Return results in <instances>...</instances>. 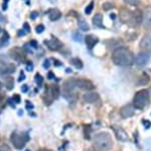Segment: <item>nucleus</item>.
<instances>
[{
	"label": "nucleus",
	"mask_w": 151,
	"mask_h": 151,
	"mask_svg": "<svg viewBox=\"0 0 151 151\" xmlns=\"http://www.w3.org/2000/svg\"><path fill=\"white\" fill-rule=\"evenodd\" d=\"M112 60L117 66L129 67L134 63V55L128 48L121 47L116 49L112 55Z\"/></svg>",
	"instance_id": "1"
},
{
	"label": "nucleus",
	"mask_w": 151,
	"mask_h": 151,
	"mask_svg": "<svg viewBox=\"0 0 151 151\" xmlns=\"http://www.w3.org/2000/svg\"><path fill=\"white\" fill-rule=\"evenodd\" d=\"M113 147V140L109 133L102 132L95 136L94 150L95 151H110Z\"/></svg>",
	"instance_id": "2"
},
{
	"label": "nucleus",
	"mask_w": 151,
	"mask_h": 151,
	"mask_svg": "<svg viewBox=\"0 0 151 151\" xmlns=\"http://www.w3.org/2000/svg\"><path fill=\"white\" fill-rule=\"evenodd\" d=\"M121 20L125 23H128L129 26H138L142 23L143 14L140 10L129 11L127 9H124L121 11Z\"/></svg>",
	"instance_id": "3"
},
{
	"label": "nucleus",
	"mask_w": 151,
	"mask_h": 151,
	"mask_svg": "<svg viewBox=\"0 0 151 151\" xmlns=\"http://www.w3.org/2000/svg\"><path fill=\"white\" fill-rule=\"evenodd\" d=\"M149 91L147 89H142L135 94L132 106L135 109H144L149 104Z\"/></svg>",
	"instance_id": "4"
},
{
	"label": "nucleus",
	"mask_w": 151,
	"mask_h": 151,
	"mask_svg": "<svg viewBox=\"0 0 151 151\" xmlns=\"http://www.w3.org/2000/svg\"><path fill=\"white\" fill-rule=\"evenodd\" d=\"M10 140H11L12 145H13L14 147H15L16 149H18V150L22 149V148L24 147V145H25V142H26L22 135H19V134L15 133V132L12 133Z\"/></svg>",
	"instance_id": "5"
},
{
	"label": "nucleus",
	"mask_w": 151,
	"mask_h": 151,
	"mask_svg": "<svg viewBox=\"0 0 151 151\" xmlns=\"http://www.w3.org/2000/svg\"><path fill=\"white\" fill-rule=\"evenodd\" d=\"M76 86L79 87L82 90H93V89H95V85L93 84V82L88 79L76 80Z\"/></svg>",
	"instance_id": "6"
},
{
	"label": "nucleus",
	"mask_w": 151,
	"mask_h": 151,
	"mask_svg": "<svg viewBox=\"0 0 151 151\" xmlns=\"http://www.w3.org/2000/svg\"><path fill=\"white\" fill-rule=\"evenodd\" d=\"M150 60V54L147 52H142V53H139L136 57V59L134 60L136 63V65L139 67H143L149 62Z\"/></svg>",
	"instance_id": "7"
},
{
	"label": "nucleus",
	"mask_w": 151,
	"mask_h": 151,
	"mask_svg": "<svg viewBox=\"0 0 151 151\" xmlns=\"http://www.w3.org/2000/svg\"><path fill=\"white\" fill-rule=\"evenodd\" d=\"M9 55L13 58L14 60L19 61V62H24L25 61V55H24L23 51L20 48H13L9 52Z\"/></svg>",
	"instance_id": "8"
},
{
	"label": "nucleus",
	"mask_w": 151,
	"mask_h": 151,
	"mask_svg": "<svg viewBox=\"0 0 151 151\" xmlns=\"http://www.w3.org/2000/svg\"><path fill=\"white\" fill-rule=\"evenodd\" d=\"M134 112H135V108L131 104H127L120 109V115L123 119H127L134 115Z\"/></svg>",
	"instance_id": "9"
},
{
	"label": "nucleus",
	"mask_w": 151,
	"mask_h": 151,
	"mask_svg": "<svg viewBox=\"0 0 151 151\" xmlns=\"http://www.w3.org/2000/svg\"><path fill=\"white\" fill-rule=\"evenodd\" d=\"M114 132H115L116 138L119 141H122V142H127L129 140L128 137V134L123 130L122 128H119V127H114Z\"/></svg>",
	"instance_id": "10"
},
{
	"label": "nucleus",
	"mask_w": 151,
	"mask_h": 151,
	"mask_svg": "<svg viewBox=\"0 0 151 151\" xmlns=\"http://www.w3.org/2000/svg\"><path fill=\"white\" fill-rule=\"evenodd\" d=\"M140 48L147 52H151V34L143 36L140 42Z\"/></svg>",
	"instance_id": "11"
},
{
	"label": "nucleus",
	"mask_w": 151,
	"mask_h": 151,
	"mask_svg": "<svg viewBox=\"0 0 151 151\" xmlns=\"http://www.w3.org/2000/svg\"><path fill=\"white\" fill-rule=\"evenodd\" d=\"M83 98H84V101H86V103H88V104H93V103H95V101H98L99 94L97 93V92L91 90L90 92H88V93L84 94Z\"/></svg>",
	"instance_id": "12"
},
{
	"label": "nucleus",
	"mask_w": 151,
	"mask_h": 151,
	"mask_svg": "<svg viewBox=\"0 0 151 151\" xmlns=\"http://www.w3.org/2000/svg\"><path fill=\"white\" fill-rule=\"evenodd\" d=\"M85 42H86L87 47L91 50V49H93L95 46L99 43V39L93 35H88L86 38H85Z\"/></svg>",
	"instance_id": "13"
},
{
	"label": "nucleus",
	"mask_w": 151,
	"mask_h": 151,
	"mask_svg": "<svg viewBox=\"0 0 151 151\" xmlns=\"http://www.w3.org/2000/svg\"><path fill=\"white\" fill-rule=\"evenodd\" d=\"M15 66L13 64H7V65H2L0 67V74L1 75H6V74H11V73L15 72Z\"/></svg>",
	"instance_id": "14"
},
{
	"label": "nucleus",
	"mask_w": 151,
	"mask_h": 151,
	"mask_svg": "<svg viewBox=\"0 0 151 151\" xmlns=\"http://www.w3.org/2000/svg\"><path fill=\"white\" fill-rule=\"evenodd\" d=\"M45 45L52 51L58 50V49L63 46L62 43H60L58 40H55V39H52V40H50V41H45Z\"/></svg>",
	"instance_id": "15"
},
{
	"label": "nucleus",
	"mask_w": 151,
	"mask_h": 151,
	"mask_svg": "<svg viewBox=\"0 0 151 151\" xmlns=\"http://www.w3.org/2000/svg\"><path fill=\"white\" fill-rule=\"evenodd\" d=\"M60 16H62V12L57 8H52L48 11V18H50L52 21L58 20V19L60 18Z\"/></svg>",
	"instance_id": "16"
},
{
	"label": "nucleus",
	"mask_w": 151,
	"mask_h": 151,
	"mask_svg": "<svg viewBox=\"0 0 151 151\" xmlns=\"http://www.w3.org/2000/svg\"><path fill=\"white\" fill-rule=\"evenodd\" d=\"M143 18H144L145 28L151 30V8H147V10H146Z\"/></svg>",
	"instance_id": "17"
},
{
	"label": "nucleus",
	"mask_w": 151,
	"mask_h": 151,
	"mask_svg": "<svg viewBox=\"0 0 151 151\" xmlns=\"http://www.w3.org/2000/svg\"><path fill=\"white\" fill-rule=\"evenodd\" d=\"M93 24L95 26H100V28H104L103 26V15L101 13H97L93 18Z\"/></svg>",
	"instance_id": "18"
},
{
	"label": "nucleus",
	"mask_w": 151,
	"mask_h": 151,
	"mask_svg": "<svg viewBox=\"0 0 151 151\" xmlns=\"http://www.w3.org/2000/svg\"><path fill=\"white\" fill-rule=\"evenodd\" d=\"M50 93H52V96L53 99L58 98V96H60V87L57 84H52L50 85Z\"/></svg>",
	"instance_id": "19"
},
{
	"label": "nucleus",
	"mask_w": 151,
	"mask_h": 151,
	"mask_svg": "<svg viewBox=\"0 0 151 151\" xmlns=\"http://www.w3.org/2000/svg\"><path fill=\"white\" fill-rule=\"evenodd\" d=\"M76 86V80L74 79H70V80H68L67 82L64 84V87H65V91H70V90H72L73 88Z\"/></svg>",
	"instance_id": "20"
},
{
	"label": "nucleus",
	"mask_w": 151,
	"mask_h": 151,
	"mask_svg": "<svg viewBox=\"0 0 151 151\" xmlns=\"http://www.w3.org/2000/svg\"><path fill=\"white\" fill-rule=\"evenodd\" d=\"M70 64L74 65V66L77 68V69H82L83 68V62L81 59H79V58H73L72 60H70Z\"/></svg>",
	"instance_id": "21"
},
{
	"label": "nucleus",
	"mask_w": 151,
	"mask_h": 151,
	"mask_svg": "<svg viewBox=\"0 0 151 151\" xmlns=\"http://www.w3.org/2000/svg\"><path fill=\"white\" fill-rule=\"evenodd\" d=\"M8 41H9V36L8 34L6 33L5 31H3V36L0 39V47H4L8 44Z\"/></svg>",
	"instance_id": "22"
},
{
	"label": "nucleus",
	"mask_w": 151,
	"mask_h": 151,
	"mask_svg": "<svg viewBox=\"0 0 151 151\" xmlns=\"http://www.w3.org/2000/svg\"><path fill=\"white\" fill-rule=\"evenodd\" d=\"M79 28H81V30L83 31H89V28H90V26H89V24L87 23V21L85 20V19H79Z\"/></svg>",
	"instance_id": "23"
},
{
	"label": "nucleus",
	"mask_w": 151,
	"mask_h": 151,
	"mask_svg": "<svg viewBox=\"0 0 151 151\" xmlns=\"http://www.w3.org/2000/svg\"><path fill=\"white\" fill-rule=\"evenodd\" d=\"M149 80H150V77L148 76L147 74H143L142 76L140 77L138 84H139V85H145V84H147L148 82H149Z\"/></svg>",
	"instance_id": "24"
},
{
	"label": "nucleus",
	"mask_w": 151,
	"mask_h": 151,
	"mask_svg": "<svg viewBox=\"0 0 151 151\" xmlns=\"http://www.w3.org/2000/svg\"><path fill=\"white\" fill-rule=\"evenodd\" d=\"M114 8V4L111 3V2H105L103 4V9L105 11H108V10H111V9Z\"/></svg>",
	"instance_id": "25"
},
{
	"label": "nucleus",
	"mask_w": 151,
	"mask_h": 151,
	"mask_svg": "<svg viewBox=\"0 0 151 151\" xmlns=\"http://www.w3.org/2000/svg\"><path fill=\"white\" fill-rule=\"evenodd\" d=\"M6 88L9 89V90H11L12 88H13L14 86V82H13V79L10 78V79H7L6 80V84H5Z\"/></svg>",
	"instance_id": "26"
},
{
	"label": "nucleus",
	"mask_w": 151,
	"mask_h": 151,
	"mask_svg": "<svg viewBox=\"0 0 151 151\" xmlns=\"http://www.w3.org/2000/svg\"><path fill=\"white\" fill-rule=\"evenodd\" d=\"M93 9H94V1H91V3H90L89 5L86 7V9H85V12H86V14H91Z\"/></svg>",
	"instance_id": "27"
},
{
	"label": "nucleus",
	"mask_w": 151,
	"mask_h": 151,
	"mask_svg": "<svg viewBox=\"0 0 151 151\" xmlns=\"http://www.w3.org/2000/svg\"><path fill=\"white\" fill-rule=\"evenodd\" d=\"M35 81H36V83H37L38 85H41V84H42V81H43L42 76L40 75V74H36L35 75Z\"/></svg>",
	"instance_id": "28"
},
{
	"label": "nucleus",
	"mask_w": 151,
	"mask_h": 151,
	"mask_svg": "<svg viewBox=\"0 0 151 151\" xmlns=\"http://www.w3.org/2000/svg\"><path fill=\"white\" fill-rule=\"evenodd\" d=\"M35 31H36V33H37V34H41L43 31H45V26H43L42 24H40V26H37L35 28Z\"/></svg>",
	"instance_id": "29"
},
{
	"label": "nucleus",
	"mask_w": 151,
	"mask_h": 151,
	"mask_svg": "<svg viewBox=\"0 0 151 151\" xmlns=\"http://www.w3.org/2000/svg\"><path fill=\"white\" fill-rule=\"evenodd\" d=\"M11 99L14 101V104H19V103H20V96H19L18 94H14L13 97H12Z\"/></svg>",
	"instance_id": "30"
},
{
	"label": "nucleus",
	"mask_w": 151,
	"mask_h": 151,
	"mask_svg": "<svg viewBox=\"0 0 151 151\" xmlns=\"http://www.w3.org/2000/svg\"><path fill=\"white\" fill-rule=\"evenodd\" d=\"M73 38H74L77 42H81L82 41V36L80 35V33H75V35L73 36Z\"/></svg>",
	"instance_id": "31"
},
{
	"label": "nucleus",
	"mask_w": 151,
	"mask_h": 151,
	"mask_svg": "<svg viewBox=\"0 0 151 151\" xmlns=\"http://www.w3.org/2000/svg\"><path fill=\"white\" fill-rule=\"evenodd\" d=\"M23 28H24V31H25L26 34H28L29 31H30V28H29V26H28V23H24V26H23Z\"/></svg>",
	"instance_id": "32"
},
{
	"label": "nucleus",
	"mask_w": 151,
	"mask_h": 151,
	"mask_svg": "<svg viewBox=\"0 0 151 151\" xmlns=\"http://www.w3.org/2000/svg\"><path fill=\"white\" fill-rule=\"evenodd\" d=\"M37 15H38V12L37 11H33V12H31V14H30V18L31 19H35L36 18H37Z\"/></svg>",
	"instance_id": "33"
},
{
	"label": "nucleus",
	"mask_w": 151,
	"mask_h": 151,
	"mask_svg": "<svg viewBox=\"0 0 151 151\" xmlns=\"http://www.w3.org/2000/svg\"><path fill=\"white\" fill-rule=\"evenodd\" d=\"M26 70H28V71L32 70V63L31 62H27V64H26Z\"/></svg>",
	"instance_id": "34"
},
{
	"label": "nucleus",
	"mask_w": 151,
	"mask_h": 151,
	"mask_svg": "<svg viewBox=\"0 0 151 151\" xmlns=\"http://www.w3.org/2000/svg\"><path fill=\"white\" fill-rule=\"evenodd\" d=\"M50 60H45V64H43V67H45V69H47V68L50 67Z\"/></svg>",
	"instance_id": "35"
},
{
	"label": "nucleus",
	"mask_w": 151,
	"mask_h": 151,
	"mask_svg": "<svg viewBox=\"0 0 151 151\" xmlns=\"http://www.w3.org/2000/svg\"><path fill=\"white\" fill-rule=\"evenodd\" d=\"M21 90H22V92H27L28 86H27V85H23V86L21 87Z\"/></svg>",
	"instance_id": "36"
},
{
	"label": "nucleus",
	"mask_w": 151,
	"mask_h": 151,
	"mask_svg": "<svg viewBox=\"0 0 151 151\" xmlns=\"http://www.w3.org/2000/svg\"><path fill=\"white\" fill-rule=\"evenodd\" d=\"M47 77H48V79H52V78H55V75H53L52 72H50L47 75Z\"/></svg>",
	"instance_id": "37"
},
{
	"label": "nucleus",
	"mask_w": 151,
	"mask_h": 151,
	"mask_svg": "<svg viewBox=\"0 0 151 151\" xmlns=\"http://www.w3.org/2000/svg\"><path fill=\"white\" fill-rule=\"evenodd\" d=\"M0 151H8V148H7L6 145H3L1 148H0Z\"/></svg>",
	"instance_id": "38"
},
{
	"label": "nucleus",
	"mask_w": 151,
	"mask_h": 151,
	"mask_svg": "<svg viewBox=\"0 0 151 151\" xmlns=\"http://www.w3.org/2000/svg\"><path fill=\"white\" fill-rule=\"evenodd\" d=\"M24 79V74H23V72H20V78L18 79V81H21V80H23Z\"/></svg>",
	"instance_id": "39"
},
{
	"label": "nucleus",
	"mask_w": 151,
	"mask_h": 151,
	"mask_svg": "<svg viewBox=\"0 0 151 151\" xmlns=\"http://www.w3.org/2000/svg\"><path fill=\"white\" fill-rule=\"evenodd\" d=\"M26 104H28V106H27V108H28V109H31V108H32V104L29 103V101H26Z\"/></svg>",
	"instance_id": "40"
},
{
	"label": "nucleus",
	"mask_w": 151,
	"mask_h": 151,
	"mask_svg": "<svg viewBox=\"0 0 151 151\" xmlns=\"http://www.w3.org/2000/svg\"><path fill=\"white\" fill-rule=\"evenodd\" d=\"M111 18H112V19L116 18V15H115V14H111Z\"/></svg>",
	"instance_id": "41"
},
{
	"label": "nucleus",
	"mask_w": 151,
	"mask_h": 151,
	"mask_svg": "<svg viewBox=\"0 0 151 151\" xmlns=\"http://www.w3.org/2000/svg\"><path fill=\"white\" fill-rule=\"evenodd\" d=\"M38 151H52V150H50V149H40Z\"/></svg>",
	"instance_id": "42"
},
{
	"label": "nucleus",
	"mask_w": 151,
	"mask_h": 151,
	"mask_svg": "<svg viewBox=\"0 0 151 151\" xmlns=\"http://www.w3.org/2000/svg\"><path fill=\"white\" fill-rule=\"evenodd\" d=\"M1 89H2V83L0 82V91H1Z\"/></svg>",
	"instance_id": "43"
},
{
	"label": "nucleus",
	"mask_w": 151,
	"mask_h": 151,
	"mask_svg": "<svg viewBox=\"0 0 151 151\" xmlns=\"http://www.w3.org/2000/svg\"><path fill=\"white\" fill-rule=\"evenodd\" d=\"M2 19V15H1V13H0V20Z\"/></svg>",
	"instance_id": "44"
},
{
	"label": "nucleus",
	"mask_w": 151,
	"mask_h": 151,
	"mask_svg": "<svg viewBox=\"0 0 151 151\" xmlns=\"http://www.w3.org/2000/svg\"><path fill=\"white\" fill-rule=\"evenodd\" d=\"M0 33H1V28H0Z\"/></svg>",
	"instance_id": "45"
}]
</instances>
